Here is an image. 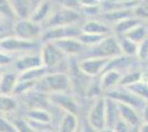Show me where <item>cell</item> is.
<instances>
[{"label":"cell","mask_w":148,"mask_h":132,"mask_svg":"<svg viewBox=\"0 0 148 132\" xmlns=\"http://www.w3.org/2000/svg\"><path fill=\"white\" fill-rule=\"evenodd\" d=\"M108 60L101 57H82L77 60L80 69L92 78L99 77L104 73Z\"/></svg>","instance_id":"11"},{"label":"cell","mask_w":148,"mask_h":132,"mask_svg":"<svg viewBox=\"0 0 148 132\" xmlns=\"http://www.w3.org/2000/svg\"><path fill=\"white\" fill-rule=\"evenodd\" d=\"M107 37V35H106ZM105 35H99V34H91V33H84L82 32L81 35L79 37V40L83 44H85L87 47H91L95 44L99 43L104 38H106Z\"/></svg>","instance_id":"32"},{"label":"cell","mask_w":148,"mask_h":132,"mask_svg":"<svg viewBox=\"0 0 148 132\" xmlns=\"http://www.w3.org/2000/svg\"><path fill=\"white\" fill-rule=\"evenodd\" d=\"M104 96L117 101V102L132 106V107L138 109L139 111H142L143 108L146 105V101L143 100L142 98L136 96L133 91H130L128 88L124 87V86H117V87L113 88L112 90L105 93Z\"/></svg>","instance_id":"10"},{"label":"cell","mask_w":148,"mask_h":132,"mask_svg":"<svg viewBox=\"0 0 148 132\" xmlns=\"http://www.w3.org/2000/svg\"><path fill=\"white\" fill-rule=\"evenodd\" d=\"M138 132H148V122H142L138 127Z\"/></svg>","instance_id":"41"},{"label":"cell","mask_w":148,"mask_h":132,"mask_svg":"<svg viewBox=\"0 0 148 132\" xmlns=\"http://www.w3.org/2000/svg\"><path fill=\"white\" fill-rule=\"evenodd\" d=\"M128 89L130 91H133L136 96H138L139 98H142L143 100L148 102V83L145 81H140V82L136 83L128 86Z\"/></svg>","instance_id":"31"},{"label":"cell","mask_w":148,"mask_h":132,"mask_svg":"<svg viewBox=\"0 0 148 132\" xmlns=\"http://www.w3.org/2000/svg\"><path fill=\"white\" fill-rule=\"evenodd\" d=\"M0 73H1V69H0Z\"/></svg>","instance_id":"45"},{"label":"cell","mask_w":148,"mask_h":132,"mask_svg":"<svg viewBox=\"0 0 148 132\" xmlns=\"http://www.w3.org/2000/svg\"><path fill=\"white\" fill-rule=\"evenodd\" d=\"M16 56H13L9 53L0 51V69H5L12 66Z\"/></svg>","instance_id":"36"},{"label":"cell","mask_w":148,"mask_h":132,"mask_svg":"<svg viewBox=\"0 0 148 132\" xmlns=\"http://www.w3.org/2000/svg\"><path fill=\"white\" fill-rule=\"evenodd\" d=\"M41 45L42 42L40 41H29L18 38L13 34L0 37V51L9 53L16 57L27 53L38 52L41 49Z\"/></svg>","instance_id":"2"},{"label":"cell","mask_w":148,"mask_h":132,"mask_svg":"<svg viewBox=\"0 0 148 132\" xmlns=\"http://www.w3.org/2000/svg\"><path fill=\"white\" fill-rule=\"evenodd\" d=\"M0 35H1V34H0Z\"/></svg>","instance_id":"48"},{"label":"cell","mask_w":148,"mask_h":132,"mask_svg":"<svg viewBox=\"0 0 148 132\" xmlns=\"http://www.w3.org/2000/svg\"><path fill=\"white\" fill-rule=\"evenodd\" d=\"M50 101L53 106L60 108L65 113H72L80 117L82 111V101L72 91L50 95Z\"/></svg>","instance_id":"8"},{"label":"cell","mask_w":148,"mask_h":132,"mask_svg":"<svg viewBox=\"0 0 148 132\" xmlns=\"http://www.w3.org/2000/svg\"><path fill=\"white\" fill-rule=\"evenodd\" d=\"M40 1H41V0H33V6H34V5H37L38 2H40Z\"/></svg>","instance_id":"43"},{"label":"cell","mask_w":148,"mask_h":132,"mask_svg":"<svg viewBox=\"0 0 148 132\" xmlns=\"http://www.w3.org/2000/svg\"><path fill=\"white\" fill-rule=\"evenodd\" d=\"M143 76H144V68H142V67H134V68L125 72L122 75L119 86L128 87L133 84H136V83L143 81Z\"/></svg>","instance_id":"25"},{"label":"cell","mask_w":148,"mask_h":132,"mask_svg":"<svg viewBox=\"0 0 148 132\" xmlns=\"http://www.w3.org/2000/svg\"><path fill=\"white\" fill-rule=\"evenodd\" d=\"M85 18L82 16L80 10L64 8V7L56 5L52 14L50 16L48 21L43 24L44 29L53 28V26H62V25L82 24Z\"/></svg>","instance_id":"4"},{"label":"cell","mask_w":148,"mask_h":132,"mask_svg":"<svg viewBox=\"0 0 148 132\" xmlns=\"http://www.w3.org/2000/svg\"><path fill=\"white\" fill-rule=\"evenodd\" d=\"M36 89L47 95L72 91L68 73H56V72L47 73L41 79L37 82Z\"/></svg>","instance_id":"3"},{"label":"cell","mask_w":148,"mask_h":132,"mask_svg":"<svg viewBox=\"0 0 148 132\" xmlns=\"http://www.w3.org/2000/svg\"><path fill=\"white\" fill-rule=\"evenodd\" d=\"M122 73H119L117 70H113V69H108L105 70L102 75L99 76V84L103 93H107L112 90L113 88L119 86V83L122 79Z\"/></svg>","instance_id":"19"},{"label":"cell","mask_w":148,"mask_h":132,"mask_svg":"<svg viewBox=\"0 0 148 132\" xmlns=\"http://www.w3.org/2000/svg\"><path fill=\"white\" fill-rule=\"evenodd\" d=\"M82 33L81 24L62 25L44 29L41 42H56L65 39L79 38Z\"/></svg>","instance_id":"9"},{"label":"cell","mask_w":148,"mask_h":132,"mask_svg":"<svg viewBox=\"0 0 148 132\" xmlns=\"http://www.w3.org/2000/svg\"><path fill=\"white\" fill-rule=\"evenodd\" d=\"M60 50L66 55L68 57H74V58H81L83 56L86 51L88 50L85 44L81 42L79 38L65 39V40H60L53 42Z\"/></svg>","instance_id":"12"},{"label":"cell","mask_w":148,"mask_h":132,"mask_svg":"<svg viewBox=\"0 0 148 132\" xmlns=\"http://www.w3.org/2000/svg\"><path fill=\"white\" fill-rule=\"evenodd\" d=\"M0 132H17L11 118L0 113Z\"/></svg>","instance_id":"35"},{"label":"cell","mask_w":148,"mask_h":132,"mask_svg":"<svg viewBox=\"0 0 148 132\" xmlns=\"http://www.w3.org/2000/svg\"><path fill=\"white\" fill-rule=\"evenodd\" d=\"M40 66H43V65H42L40 51H38V52L27 53V54H23V55L17 56L11 67L13 69H16L20 74L22 72L36 68V67H40Z\"/></svg>","instance_id":"13"},{"label":"cell","mask_w":148,"mask_h":132,"mask_svg":"<svg viewBox=\"0 0 148 132\" xmlns=\"http://www.w3.org/2000/svg\"><path fill=\"white\" fill-rule=\"evenodd\" d=\"M113 130H114V132H133L134 128L132 126H130L128 123H126V122L123 121L122 119H119L117 122L114 125Z\"/></svg>","instance_id":"38"},{"label":"cell","mask_w":148,"mask_h":132,"mask_svg":"<svg viewBox=\"0 0 148 132\" xmlns=\"http://www.w3.org/2000/svg\"><path fill=\"white\" fill-rule=\"evenodd\" d=\"M147 24H148V22H147Z\"/></svg>","instance_id":"46"},{"label":"cell","mask_w":148,"mask_h":132,"mask_svg":"<svg viewBox=\"0 0 148 132\" xmlns=\"http://www.w3.org/2000/svg\"><path fill=\"white\" fill-rule=\"evenodd\" d=\"M126 38L134 41L136 43H140L142 41L148 38V24L146 22H143L140 24L136 25L134 29H132L130 32L125 34Z\"/></svg>","instance_id":"26"},{"label":"cell","mask_w":148,"mask_h":132,"mask_svg":"<svg viewBox=\"0 0 148 132\" xmlns=\"http://www.w3.org/2000/svg\"><path fill=\"white\" fill-rule=\"evenodd\" d=\"M134 14L135 17L140 20L148 22V0H139L137 6L134 8Z\"/></svg>","instance_id":"33"},{"label":"cell","mask_w":148,"mask_h":132,"mask_svg":"<svg viewBox=\"0 0 148 132\" xmlns=\"http://www.w3.org/2000/svg\"><path fill=\"white\" fill-rule=\"evenodd\" d=\"M105 96L99 97L97 99L91 101L85 114V121L87 125L94 129L95 131H99L106 127V116H105Z\"/></svg>","instance_id":"7"},{"label":"cell","mask_w":148,"mask_h":132,"mask_svg":"<svg viewBox=\"0 0 148 132\" xmlns=\"http://www.w3.org/2000/svg\"><path fill=\"white\" fill-rule=\"evenodd\" d=\"M17 19H28L33 9L32 0H10Z\"/></svg>","instance_id":"23"},{"label":"cell","mask_w":148,"mask_h":132,"mask_svg":"<svg viewBox=\"0 0 148 132\" xmlns=\"http://www.w3.org/2000/svg\"><path fill=\"white\" fill-rule=\"evenodd\" d=\"M50 132H56V131H50Z\"/></svg>","instance_id":"44"},{"label":"cell","mask_w":148,"mask_h":132,"mask_svg":"<svg viewBox=\"0 0 148 132\" xmlns=\"http://www.w3.org/2000/svg\"><path fill=\"white\" fill-rule=\"evenodd\" d=\"M32 1H33V0H32Z\"/></svg>","instance_id":"47"},{"label":"cell","mask_w":148,"mask_h":132,"mask_svg":"<svg viewBox=\"0 0 148 132\" xmlns=\"http://www.w3.org/2000/svg\"><path fill=\"white\" fill-rule=\"evenodd\" d=\"M81 126L79 116L72 113H65L56 127V132H77Z\"/></svg>","instance_id":"22"},{"label":"cell","mask_w":148,"mask_h":132,"mask_svg":"<svg viewBox=\"0 0 148 132\" xmlns=\"http://www.w3.org/2000/svg\"><path fill=\"white\" fill-rule=\"evenodd\" d=\"M19 83V73L12 67L1 69L0 73V94L13 95Z\"/></svg>","instance_id":"15"},{"label":"cell","mask_w":148,"mask_h":132,"mask_svg":"<svg viewBox=\"0 0 148 132\" xmlns=\"http://www.w3.org/2000/svg\"><path fill=\"white\" fill-rule=\"evenodd\" d=\"M81 30L84 33H91V34H99V35H110L113 34L112 25L105 22L101 18H92V19H85L81 24Z\"/></svg>","instance_id":"14"},{"label":"cell","mask_w":148,"mask_h":132,"mask_svg":"<svg viewBox=\"0 0 148 132\" xmlns=\"http://www.w3.org/2000/svg\"><path fill=\"white\" fill-rule=\"evenodd\" d=\"M54 8H56V3L53 2V0H41L40 2L33 6L30 19L43 25L48 21L50 16L52 14Z\"/></svg>","instance_id":"16"},{"label":"cell","mask_w":148,"mask_h":132,"mask_svg":"<svg viewBox=\"0 0 148 132\" xmlns=\"http://www.w3.org/2000/svg\"><path fill=\"white\" fill-rule=\"evenodd\" d=\"M11 120H12L13 126L16 128V131L17 132H36L34 129L29 123V121L25 119L21 113L12 117Z\"/></svg>","instance_id":"30"},{"label":"cell","mask_w":148,"mask_h":132,"mask_svg":"<svg viewBox=\"0 0 148 132\" xmlns=\"http://www.w3.org/2000/svg\"><path fill=\"white\" fill-rule=\"evenodd\" d=\"M147 83H148V82H147Z\"/></svg>","instance_id":"49"},{"label":"cell","mask_w":148,"mask_h":132,"mask_svg":"<svg viewBox=\"0 0 148 132\" xmlns=\"http://www.w3.org/2000/svg\"><path fill=\"white\" fill-rule=\"evenodd\" d=\"M48 72V69L44 66L36 67V68L29 69L19 74V81H27V82H34L37 83L39 79H41Z\"/></svg>","instance_id":"28"},{"label":"cell","mask_w":148,"mask_h":132,"mask_svg":"<svg viewBox=\"0 0 148 132\" xmlns=\"http://www.w3.org/2000/svg\"><path fill=\"white\" fill-rule=\"evenodd\" d=\"M0 113L12 118L21 113V106L18 97L13 95L0 94Z\"/></svg>","instance_id":"17"},{"label":"cell","mask_w":148,"mask_h":132,"mask_svg":"<svg viewBox=\"0 0 148 132\" xmlns=\"http://www.w3.org/2000/svg\"><path fill=\"white\" fill-rule=\"evenodd\" d=\"M53 2L58 6L64 7V8H70V9H75V10L80 9L79 0H53Z\"/></svg>","instance_id":"37"},{"label":"cell","mask_w":148,"mask_h":132,"mask_svg":"<svg viewBox=\"0 0 148 132\" xmlns=\"http://www.w3.org/2000/svg\"><path fill=\"white\" fill-rule=\"evenodd\" d=\"M97 132H114V130H113V128L105 127V128H103L102 130H99V131H97Z\"/></svg>","instance_id":"42"},{"label":"cell","mask_w":148,"mask_h":132,"mask_svg":"<svg viewBox=\"0 0 148 132\" xmlns=\"http://www.w3.org/2000/svg\"><path fill=\"white\" fill-rule=\"evenodd\" d=\"M102 1L103 0H79V5H80V8H84V7H96V6H101L102 5Z\"/></svg>","instance_id":"39"},{"label":"cell","mask_w":148,"mask_h":132,"mask_svg":"<svg viewBox=\"0 0 148 132\" xmlns=\"http://www.w3.org/2000/svg\"><path fill=\"white\" fill-rule=\"evenodd\" d=\"M121 54H122V52L119 49L117 37L114 34H110L103 39L99 43L88 47L86 53L82 57H101V58L111 60L113 57H116Z\"/></svg>","instance_id":"5"},{"label":"cell","mask_w":148,"mask_h":132,"mask_svg":"<svg viewBox=\"0 0 148 132\" xmlns=\"http://www.w3.org/2000/svg\"><path fill=\"white\" fill-rule=\"evenodd\" d=\"M136 58L140 62L142 65L148 64V38L142 41L140 43H138Z\"/></svg>","instance_id":"34"},{"label":"cell","mask_w":148,"mask_h":132,"mask_svg":"<svg viewBox=\"0 0 148 132\" xmlns=\"http://www.w3.org/2000/svg\"><path fill=\"white\" fill-rule=\"evenodd\" d=\"M105 116H106V127L113 128L114 125L117 122L119 118V111H118V104L111 98L105 97Z\"/></svg>","instance_id":"24"},{"label":"cell","mask_w":148,"mask_h":132,"mask_svg":"<svg viewBox=\"0 0 148 132\" xmlns=\"http://www.w3.org/2000/svg\"><path fill=\"white\" fill-rule=\"evenodd\" d=\"M42 65L48 72L68 73L70 58L53 42H42L40 49Z\"/></svg>","instance_id":"1"},{"label":"cell","mask_w":148,"mask_h":132,"mask_svg":"<svg viewBox=\"0 0 148 132\" xmlns=\"http://www.w3.org/2000/svg\"><path fill=\"white\" fill-rule=\"evenodd\" d=\"M117 102V101H116ZM118 104V111H119V118L125 121L126 123H128L133 128H138L142 125V111H139L138 109L125 105V104Z\"/></svg>","instance_id":"18"},{"label":"cell","mask_w":148,"mask_h":132,"mask_svg":"<svg viewBox=\"0 0 148 132\" xmlns=\"http://www.w3.org/2000/svg\"><path fill=\"white\" fill-rule=\"evenodd\" d=\"M118 39V44H119V49L123 55L130 57H136V53H137V47L138 44L126 38L125 35H119L117 37Z\"/></svg>","instance_id":"27"},{"label":"cell","mask_w":148,"mask_h":132,"mask_svg":"<svg viewBox=\"0 0 148 132\" xmlns=\"http://www.w3.org/2000/svg\"><path fill=\"white\" fill-rule=\"evenodd\" d=\"M21 114L25 117L28 121L33 122H52V114L49 109L45 108H31L21 110Z\"/></svg>","instance_id":"20"},{"label":"cell","mask_w":148,"mask_h":132,"mask_svg":"<svg viewBox=\"0 0 148 132\" xmlns=\"http://www.w3.org/2000/svg\"><path fill=\"white\" fill-rule=\"evenodd\" d=\"M143 21L139 18H137L135 16L133 17H130V18H126L124 20H121L116 23L112 25V30H113V34L116 35V37H119V35H125L127 32H130L132 29H134L136 25L140 24Z\"/></svg>","instance_id":"21"},{"label":"cell","mask_w":148,"mask_h":132,"mask_svg":"<svg viewBox=\"0 0 148 132\" xmlns=\"http://www.w3.org/2000/svg\"><path fill=\"white\" fill-rule=\"evenodd\" d=\"M0 16L7 22L12 23L17 20V16L13 11V8L10 3V0H0Z\"/></svg>","instance_id":"29"},{"label":"cell","mask_w":148,"mask_h":132,"mask_svg":"<svg viewBox=\"0 0 148 132\" xmlns=\"http://www.w3.org/2000/svg\"><path fill=\"white\" fill-rule=\"evenodd\" d=\"M142 119H143V122H148V102H146L145 107L143 108Z\"/></svg>","instance_id":"40"},{"label":"cell","mask_w":148,"mask_h":132,"mask_svg":"<svg viewBox=\"0 0 148 132\" xmlns=\"http://www.w3.org/2000/svg\"><path fill=\"white\" fill-rule=\"evenodd\" d=\"M44 32V26L41 23L34 22L30 18L17 19L12 24L13 35L29 41H40Z\"/></svg>","instance_id":"6"}]
</instances>
